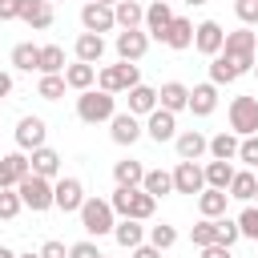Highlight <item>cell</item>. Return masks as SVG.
Masks as SVG:
<instances>
[{
  "instance_id": "1",
  "label": "cell",
  "mask_w": 258,
  "mask_h": 258,
  "mask_svg": "<svg viewBox=\"0 0 258 258\" xmlns=\"http://www.w3.org/2000/svg\"><path fill=\"white\" fill-rule=\"evenodd\" d=\"M77 214H81L85 234H93V238H105V234H113V226H117V214H113V206H109L105 198H85Z\"/></svg>"
},
{
  "instance_id": "2",
  "label": "cell",
  "mask_w": 258,
  "mask_h": 258,
  "mask_svg": "<svg viewBox=\"0 0 258 258\" xmlns=\"http://www.w3.org/2000/svg\"><path fill=\"white\" fill-rule=\"evenodd\" d=\"M117 113V101H113V93H105V89H85L81 97H77V117L85 121V125H101V121H109Z\"/></svg>"
},
{
  "instance_id": "3",
  "label": "cell",
  "mask_w": 258,
  "mask_h": 258,
  "mask_svg": "<svg viewBox=\"0 0 258 258\" xmlns=\"http://www.w3.org/2000/svg\"><path fill=\"white\" fill-rule=\"evenodd\" d=\"M16 194H20L24 210H32V214H44V210H52V181H48V177H40V173H28V177H20V181H16Z\"/></svg>"
},
{
  "instance_id": "4",
  "label": "cell",
  "mask_w": 258,
  "mask_h": 258,
  "mask_svg": "<svg viewBox=\"0 0 258 258\" xmlns=\"http://www.w3.org/2000/svg\"><path fill=\"white\" fill-rule=\"evenodd\" d=\"M254 44H258V32L238 28V32H226L222 52H226V56L238 64V73H250V69H254Z\"/></svg>"
},
{
  "instance_id": "5",
  "label": "cell",
  "mask_w": 258,
  "mask_h": 258,
  "mask_svg": "<svg viewBox=\"0 0 258 258\" xmlns=\"http://www.w3.org/2000/svg\"><path fill=\"white\" fill-rule=\"evenodd\" d=\"M97 85L105 89V93H125V89H133V85H141V73H137V64L133 60H117V64H105L101 73H97Z\"/></svg>"
},
{
  "instance_id": "6",
  "label": "cell",
  "mask_w": 258,
  "mask_h": 258,
  "mask_svg": "<svg viewBox=\"0 0 258 258\" xmlns=\"http://www.w3.org/2000/svg\"><path fill=\"white\" fill-rule=\"evenodd\" d=\"M230 133H238V137L258 133V97H234L230 101Z\"/></svg>"
},
{
  "instance_id": "7",
  "label": "cell",
  "mask_w": 258,
  "mask_h": 258,
  "mask_svg": "<svg viewBox=\"0 0 258 258\" xmlns=\"http://www.w3.org/2000/svg\"><path fill=\"white\" fill-rule=\"evenodd\" d=\"M113 48H117L121 60H133V64H137V60L149 52V32H145V28H121L117 40H113Z\"/></svg>"
},
{
  "instance_id": "8",
  "label": "cell",
  "mask_w": 258,
  "mask_h": 258,
  "mask_svg": "<svg viewBox=\"0 0 258 258\" xmlns=\"http://www.w3.org/2000/svg\"><path fill=\"white\" fill-rule=\"evenodd\" d=\"M81 202H85V185H81V177H56V181H52V206H56V210L77 214Z\"/></svg>"
},
{
  "instance_id": "9",
  "label": "cell",
  "mask_w": 258,
  "mask_h": 258,
  "mask_svg": "<svg viewBox=\"0 0 258 258\" xmlns=\"http://www.w3.org/2000/svg\"><path fill=\"white\" fill-rule=\"evenodd\" d=\"M222 40H226V32H222L218 20H202V24H194V48H198L202 56H218V52H222Z\"/></svg>"
},
{
  "instance_id": "10",
  "label": "cell",
  "mask_w": 258,
  "mask_h": 258,
  "mask_svg": "<svg viewBox=\"0 0 258 258\" xmlns=\"http://www.w3.org/2000/svg\"><path fill=\"white\" fill-rule=\"evenodd\" d=\"M145 133L161 145V141H173L177 137V113H169V109H153V113H145Z\"/></svg>"
},
{
  "instance_id": "11",
  "label": "cell",
  "mask_w": 258,
  "mask_h": 258,
  "mask_svg": "<svg viewBox=\"0 0 258 258\" xmlns=\"http://www.w3.org/2000/svg\"><path fill=\"white\" fill-rule=\"evenodd\" d=\"M141 133H145V125H141V117H133L129 109H125V113H113V117H109V137H113L117 145H133V141H137Z\"/></svg>"
},
{
  "instance_id": "12",
  "label": "cell",
  "mask_w": 258,
  "mask_h": 258,
  "mask_svg": "<svg viewBox=\"0 0 258 258\" xmlns=\"http://www.w3.org/2000/svg\"><path fill=\"white\" fill-rule=\"evenodd\" d=\"M28 173H32V165H28V153L24 149L0 157V189H16V181L28 177Z\"/></svg>"
},
{
  "instance_id": "13",
  "label": "cell",
  "mask_w": 258,
  "mask_h": 258,
  "mask_svg": "<svg viewBox=\"0 0 258 258\" xmlns=\"http://www.w3.org/2000/svg\"><path fill=\"white\" fill-rule=\"evenodd\" d=\"M81 24H85V32H113L117 28V20H113V8L109 4H97V0H89L85 8H81Z\"/></svg>"
},
{
  "instance_id": "14",
  "label": "cell",
  "mask_w": 258,
  "mask_h": 258,
  "mask_svg": "<svg viewBox=\"0 0 258 258\" xmlns=\"http://www.w3.org/2000/svg\"><path fill=\"white\" fill-rule=\"evenodd\" d=\"M169 20H173V8H169V0H153V4H145V32H149V40H161L165 36V28H169Z\"/></svg>"
},
{
  "instance_id": "15",
  "label": "cell",
  "mask_w": 258,
  "mask_h": 258,
  "mask_svg": "<svg viewBox=\"0 0 258 258\" xmlns=\"http://www.w3.org/2000/svg\"><path fill=\"white\" fill-rule=\"evenodd\" d=\"M44 137H48V125H44L40 117H20V125H16V145H20L24 153L40 149Z\"/></svg>"
},
{
  "instance_id": "16",
  "label": "cell",
  "mask_w": 258,
  "mask_h": 258,
  "mask_svg": "<svg viewBox=\"0 0 258 258\" xmlns=\"http://www.w3.org/2000/svg\"><path fill=\"white\" fill-rule=\"evenodd\" d=\"M202 189H206L202 165L198 161H177V169H173V194H202Z\"/></svg>"
},
{
  "instance_id": "17",
  "label": "cell",
  "mask_w": 258,
  "mask_h": 258,
  "mask_svg": "<svg viewBox=\"0 0 258 258\" xmlns=\"http://www.w3.org/2000/svg\"><path fill=\"white\" fill-rule=\"evenodd\" d=\"M194 117H210L214 109H218V85L214 81H206V85H194L189 89V105H185Z\"/></svg>"
},
{
  "instance_id": "18",
  "label": "cell",
  "mask_w": 258,
  "mask_h": 258,
  "mask_svg": "<svg viewBox=\"0 0 258 258\" xmlns=\"http://www.w3.org/2000/svg\"><path fill=\"white\" fill-rule=\"evenodd\" d=\"M206 145H210V137H206V133H198V129H185V133H177V137H173L177 161H198V157L206 153Z\"/></svg>"
},
{
  "instance_id": "19",
  "label": "cell",
  "mask_w": 258,
  "mask_h": 258,
  "mask_svg": "<svg viewBox=\"0 0 258 258\" xmlns=\"http://www.w3.org/2000/svg\"><path fill=\"white\" fill-rule=\"evenodd\" d=\"M161 44H169L173 52L189 48V44H194V20H185V16H173V20H169V28H165V36H161Z\"/></svg>"
},
{
  "instance_id": "20",
  "label": "cell",
  "mask_w": 258,
  "mask_h": 258,
  "mask_svg": "<svg viewBox=\"0 0 258 258\" xmlns=\"http://www.w3.org/2000/svg\"><path fill=\"white\" fill-rule=\"evenodd\" d=\"M157 105L169 109V113H181V109L189 105V85H181V81H165V85L157 89Z\"/></svg>"
},
{
  "instance_id": "21",
  "label": "cell",
  "mask_w": 258,
  "mask_h": 258,
  "mask_svg": "<svg viewBox=\"0 0 258 258\" xmlns=\"http://www.w3.org/2000/svg\"><path fill=\"white\" fill-rule=\"evenodd\" d=\"M28 165H32V173H40V177H48V181H56V177H60V153H56V149H48V145L32 149Z\"/></svg>"
},
{
  "instance_id": "22",
  "label": "cell",
  "mask_w": 258,
  "mask_h": 258,
  "mask_svg": "<svg viewBox=\"0 0 258 258\" xmlns=\"http://www.w3.org/2000/svg\"><path fill=\"white\" fill-rule=\"evenodd\" d=\"M20 20L40 32V28L52 24V4H48V0H20Z\"/></svg>"
},
{
  "instance_id": "23",
  "label": "cell",
  "mask_w": 258,
  "mask_h": 258,
  "mask_svg": "<svg viewBox=\"0 0 258 258\" xmlns=\"http://www.w3.org/2000/svg\"><path fill=\"white\" fill-rule=\"evenodd\" d=\"M226 206H230V194H226V189L206 185V189L198 194V214H202V218H222V214H226Z\"/></svg>"
},
{
  "instance_id": "24",
  "label": "cell",
  "mask_w": 258,
  "mask_h": 258,
  "mask_svg": "<svg viewBox=\"0 0 258 258\" xmlns=\"http://www.w3.org/2000/svg\"><path fill=\"white\" fill-rule=\"evenodd\" d=\"M73 52H77V60L97 64V60L105 56V36H97V32H81V36H77V44H73Z\"/></svg>"
},
{
  "instance_id": "25",
  "label": "cell",
  "mask_w": 258,
  "mask_h": 258,
  "mask_svg": "<svg viewBox=\"0 0 258 258\" xmlns=\"http://www.w3.org/2000/svg\"><path fill=\"white\" fill-rule=\"evenodd\" d=\"M93 81H97V64H85V60L64 64V85H69V89L85 93V89H93Z\"/></svg>"
},
{
  "instance_id": "26",
  "label": "cell",
  "mask_w": 258,
  "mask_h": 258,
  "mask_svg": "<svg viewBox=\"0 0 258 258\" xmlns=\"http://www.w3.org/2000/svg\"><path fill=\"white\" fill-rule=\"evenodd\" d=\"M125 93H129V113H133V117H145V113L157 109V89H149V85H133V89H125Z\"/></svg>"
},
{
  "instance_id": "27",
  "label": "cell",
  "mask_w": 258,
  "mask_h": 258,
  "mask_svg": "<svg viewBox=\"0 0 258 258\" xmlns=\"http://www.w3.org/2000/svg\"><path fill=\"white\" fill-rule=\"evenodd\" d=\"M254 189H258V177H254L250 169H234V177H230L226 194H230L234 202H254Z\"/></svg>"
},
{
  "instance_id": "28",
  "label": "cell",
  "mask_w": 258,
  "mask_h": 258,
  "mask_svg": "<svg viewBox=\"0 0 258 258\" xmlns=\"http://www.w3.org/2000/svg\"><path fill=\"white\" fill-rule=\"evenodd\" d=\"M113 238H117V246L133 250V246H141V242H145V226H141L137 218H121V222L113 226Z\"/></svg>"
},
{
  "instance_id": "29",
  "label": "cell",
  "mask_w": 258,
  "mask_h": 258,
  "mask_svg": "<svg viewBox=\"0 0 258 258\" xmlns=\"http://www.w3.org/2000/svg\"><path fill=\"white\" fill-rule=\"evenodd\" d=\"M113 20H117V28H141L145 4H137V0H117V4H113Z\"/></svg>"
},
{
  "instance_id": "30",
  "label": "cell",
  "mask_w": 258,
  "mask_h": 258,
  "mask_svg": "<svg viewBox=\"0 0 258 258\" xmlns=\"http://www.w3.org/2000/svg\"><path fill=\"white\" fill-rule=\"evenodd\" d=\"M206 153H210V157H218V161H234V157H238V133H226V129H222V133H214V137H210V145H206Z\"/></svg>"
},
{
  "instance_id": "31",
  "label": "cell",
  "mask_w": 258,
  "mask_h": 258,
  "mask_svg": "<svg viewBox=\"0 0 258 258\" xmlns=\"http://www.w3.org/2000/svg\"><path fill=\"white\" fill-rule=\"evenodd\" d=\"M242 73H238V64L226 56V52H218V56H210V81L214 85H234Z\"/></svg>"
},
{
  "instance_id": "32",
  "label": "cell",
  "mask_w": 258,
  "mask_h": 258,
  "mask_svg": "<svg viewBox=\"0 0 258 258\" xmlns=\"http://www.w3.org/2000/svg\"><path fill=\"white\" fill-rule=\"evenodd\" d=\"M153 210H157V198H153V194H145V189L137 185V189L129 194V214H125V218H137V222H149V218H153Z\"/></svg>"
},
{
  "instance_id": "33",
  "label": "cell",
  "mask_w": 258,
  "mask_h": 258,
  "mask_svg": "<svg viewBox=\"0 0 258 258\" xmlns=\"http://www.w3.org/2000/svg\"><path fill=\"white\" fill-rule=\"evenodd\" d=\"M141 177H145V165L133 161V157H125V161L113 165V181H117V185H129V189H133V185H141Z\"/></svg>"
},
{
  "instance_id": "34",
  "label": "cell",
  "mask_w": 258,
  "mask_h": 258,
  "mask_svg": "<svg viewBox=\"0 0 258 258\" xmlns=\"http://www.w3.org/2000/svg\"><path fill=\"white\" fill-rule=\"evenodd\" d=\"M202 177H206V185H214V189H226V185H230V177H234V165L214 157V161H206V165H202Z\"/></svg>"
},
{
  "instance_id": "35",
  "label": "cell",
  "mask_w": 258,
  "mask_h": 258,
  "mask_svg": "<svg viewBox=\"0 0 258 258\" xmlns=\"http://www.w3.org/2000/svg\"><path fill=\"white\" fill-rule=\"evenodd\" d=\"M141 189L153 194V198H165V194H173V173H165V169H145Z\"/></svg>"
},
{
  "instance_id": "36",
  "label": "cell",
  "mask_w": 258,
  "mask_h": 258,
  "mask_svg": "<svg viewBox=\"0 0 258 258\" xmlns=\"http://www.w3.org/2000/svg\"><path fill=\"white\" fill-rule=\"evenodd\" d=\"M36 73H64V48L60 44H40Z\"/></svg>"
},
{
  "instance_id": "37",
  "label": "cell",
  "mask_w": 258,
  "mask_h": 258,
  "mask_svg": "<svg viewBox=\"0 0 258 258\" xmlns=\"http://www.w3.org/2000/svg\"><path fill=\"white\" fill-rule=\"evenodd\" d=\"M64 73H40V85H36V97H44V101H60L64 97Z\"/></svg>"
},
{
  "instance_id": "38",
  "label": "cell",
  "mask_w": 258,
  "mask_h": 258,
  "mask_svg": "<svg viewBox=\"0 0 258 258\" xmlns=\"http://www.w3.org/2000/svg\"><path fill=\"white\" fill-rule=\"evenodd\" d=\"M36 60H40V44H16L12 48V69H20V73H32L36 69Z\"/></svg>"
},
{
  "instance_id": "39",
  "label": "cell",
  "mask_w": 258,
  "mask_h": 258,
  "mask_svg": "<svg viewBox=\"0 0 258 258\" xmlns=\"http://www.w3.org/2000/svg\"><path fill=\"white\" fill-rule=\"evenodd\" d=\"M189 242L202 250V246H210V242H218V218H202L194 230H189Z\"/></svg>"
},
{
  "instance_id": "40",
  "label": "cell",
  "mask_w": 258,
  "mask_h": 258,
  "mask_svg": "<svg viewBox=\"0 0 258 258\" xmlns=\"http://www.w3.org/2000/svg\"><path fill=\"white\" fill-rule=\"evenodd\" d=\"M177 242V230L169 226V222H161V226H149V246H157V250H169Z\"/></svg>"
},
{
  "instance_id": "41",
  "label": "cell",
  "mask_w": 258,
  "mask_h": 258,
  "mask_svg": "<svg viewBox=\"0 0 258 258\" xmlns=\"http://www.w3.org/2000/svg\"><path fill=\"white\" fill-rule=\"evenodd\" d=\"M20 210H24L20 194H16V189H0V222H12Z\"/></svg>"
},
{
  "instance_id": "42",
  "label": "cell",
  "mask_w": 258,
  "mask_h": 258,
  "mask_svg": "<svg viewBox=\"0 0 258 258\" xmlns=\"http://www.w3.org/2000/svg\"><path fill=\"white\" fill-rule=\"evenodd\" d=\"M234 222H238L242 238H254V242H258V206H250V202H246V210H242Z\"/></svg>"
},
{
  "instance_id": "43",
  "label": "cell",
  "mask_w": 258,
  "mask_h": 258,
  "mask_svg": "<svg viewBox=\"0 0 258 258\" xmlns=\"http://www.w3.org/2000/svg\"><path fill=\"white\" fill-rule=\"evenodd\" d=\"M238 238H242V230H238V222L222 214V218H218V242H222V246H234Z\"/></svg>"
},
{
  "instance_id": "44",
  "label": "cell",
  "mask_w": 258,
  "mask_h": 258,
  "mask_svg": "<svg viewBox=\"0 0 258 258\" xmlns=\"http://www.w3.org/2000/svg\"><path fill=\"white\" fill-rule=\"evenodd\" d=\"M238 161H246V165H258V133H250V137H238Z\"/></svg>"
},
{
  "instance_id": "45",
  "label": "cell",
  "mask_w": 258,
  "mask_h": 258,
  "mask_svg": "<svg viewBox=\"0 0 258 258\" xmlns=\"http://www.w3.org/2000/svg\"><path fill=\"white\" fill-rule=\"evenodd\" d=\"M234 16L250 28V24H258V0H234Z\"/></svg>"
},
{
  "instance_id": "46",
  "label": "cell",
  "mask_w": 258,
  "mask_h": 258,
  "mask_svg": "<svg viewBox=\"0 0 258 258\" xmlns=\"http://www.w3.org/2000/svg\"><path fill=\"white\" fill-rule=\"evenodd\" d=\"M133 189H137V185H133ZM133 189H129V185H117V189H113V198H109L113 214H121V218L129 214V194H133Z\"/></svg>"
},
{
  "instance_id": "47",
  "label": "cell",
  "mask_w": 258,
  "mask_h": 258,
  "mask_svg": "<svg viewBox=\"0 0 258 258\" xmlns=\"http://www.w3.org/2000/svg\"><path fill=\"white\" fill-rule=\"evenodd\" d=\"M69 258H101V250H97V242L85 238V242H73L69 246Z\"/></svg>"
},
{
  "instance_id": "48",
  "label": "cell",
  "mask_w": 258,
  "mask_h": 258,
  "mask_svg": "<svg viewBox=\"0 0 258 258\" xmlns=\"http://www.w3.org/2000/svg\"><path fill=\"white\" fill-rule=\"evenodd\" d=\"M40 258H69V250H64V242H56V238H48V242L40 246Z\"/></svg>"
},
{
  "instance_id": "49",
  "label": "cell",
  "mask_w": 258,
  "mask_h": 258,
  "mask_svg": "<svg viewBox=\"0 0 258 258\" xmlns=\"http://www.w3.org/2000/svg\"><path fill=\"white\" fill-rule=\"evenodd\" d=\"M0 20H20V0H0Z\"/></svg>"
},
{
  "instance_id": "50",
  "label": "cell",
  "mask_w": 258,
  "mask_h": 258,
  "mask_svg": "<svg viewBox=\"0 0 258 258\" xmlns=\"http://www.w3.org/2000/svg\"><path fill=\"white\" fill-rule=\"evenodd\" d=\"M202 258H234V254H230V246H222V242H210V246H202Z\"/></svg>"
},
{
  "instance_id": "51",
  "label": "cell",
  "mask_w": 258,
  "mask_h": 258,
  "mask_svg": "<svg viewBox=\"0 0 258 258\" xmlns=\"http://www.w3.org/2000/svg\"><path fill=\"white\" fill-rule=\"evenodd\" d=\"M129 258H161V250H157V246H149V242H141V246H133V250H129Z\"/></svg>"
},
{
  "instance_id": "52",
  "label": "cell",
  "mask_w": 258,
  "mask_h": 258,
  "mask_svg": "<svg viewBox=\"0 0 258 258\" xmlns=\"http://www.w3.org/2000/svg\"><path fill=\"white\" fill-rule=\"evenodd\" d=\"M8 93H12V77H8V73H0V101H4Z\"/></svg>"
},
{
  "instance_id": "53",
  "label": "cell",
  "mask_w": 258,
  "mask_h": 258,
  "mask_svg": "<svg viewBox=\"0 0 258 258\" xmlns=\"http://www.w3.org/2000/svg\"><path fill=\"white\" fill-rule=\"evenodd\" d=\"M0 258H16V254H12V250H8V246H0Z\"/></svg>"
},
{
  "instance_id": "54",
  "label": "cell",
  "mask_w": 258,
  "mask_h": 258,
  "mask_svg": "<svg viewBox=\"0 0 258 258\" xmlns=\"http://www.w3.org/2000/svg\"><path fill=\"white\" fill-rule=\"evenodd\" d=\"M185 4H189V8H202V4H206V0H185Z\"/></svg>"
},
{
  "instance_id": "55",
  "label": "cell",
  "mask_w": 258,
  "mask_h": 258,
  "mask_svg": "<svg viewBox=\"0 0 258 258\" xmlns=\"http://www.w3.org/2000/svg\"><path fill=\"white\" fill-rule=\"evenodd\" d=\"M16 258H40V250H36V254H16Z\"/></svg>"
},
{
  "instance_id": "56",
  "label": "cell",
  "mask_w": 258,
  "mask_h": 258,
  "mask_svg": "<svg viewBox=\"0 0 258 258\" xmlns=\"http://www.w3.org/2000/svg\"><path fill=\"white\" fill-rule=\"evenodd\" d=\"M97 4H109V8H113V4H117V0H97Z\"/></svg>"
},
{
  "instance_id": "57",
  "label": "cell",
  "mask_w": 258,
  "mask_h": 258,
  "mask_svg": "<svg viewBox=\"0 0 258 258\" xmlns=\"http://www.w3.org/2000/svg\"><path fill=\"white\" fill-rule=\"evenodd\" d=\"M250 73H254V77H258V56H254V69H250Z\"/></svg>"
},
{
  "instance_id": "58",
  "label": "cell",
  "mask_w": 258,
  "mask_h": 258,
  "mask_svg": "<svg viewBox=\"0 0 258 258\" xmlns=\"http://www.w3.org/2000/svg\"><path fill=\"white\" fill-rule=\"evenodd\" d=\"M48 4H56V0H48Z\"/></svg>"
},
{
  "instance_id": "59",
  "label": "cell",
  "mask_w": 258,
  "mask_h": 258,
  "mask_svg": "<svg viewBox=\"0 0 258 258\" xmlns=\"http://www.w3.org/2000/svg\"><path fill=\"white\" fill-rule=\"evenodd\" d=\"M145 4H153V0H145Z\"/></svg>"
},
{
  "instance_id": "60",
  "label": "cell",
  "mask_w": 258,
  "mask_h": 258,
  "mask_svg": "<svg viewBox=\"0 0 258 258\" xmlns=\"http://www.w3.org/2000/svg\"><path fill=\"white\" fill-rule=\"evenodd\" d=\"M254 198H258V189H254Z\"/></svg>"
},
{
  "instance_id": "61",
  "label": "cell",
  "mask_w": 258,
  "mask_h": 258,
  "mask_svg": "<svg viewBox=\"0 0 258 258\" xmlns=\"http://www.w3.org/2000/svg\"><path fill=\"white\" fill-rule=\"evenodd\" d=\"M101 258H105V254H101Z\"/></svg>"
}]
</instances>
